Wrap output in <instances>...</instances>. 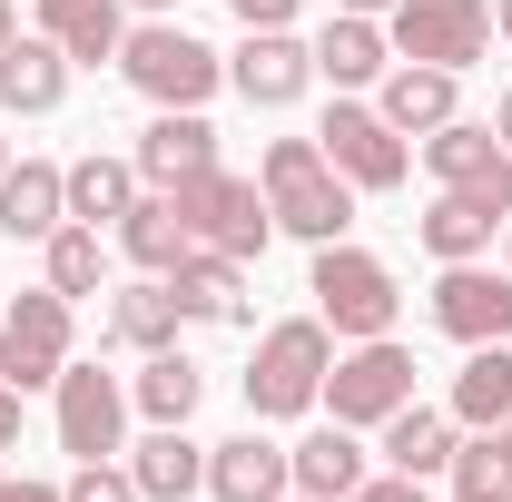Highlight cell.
Wrapping results in <instances>:
<instances>
[{"label": "cell", "instance_id": "cell-16", "mask_svg": "<svg viewBox=\"0 0 512 502\" xmlns=\"http://www.w3.org/2000/svg\"><path fill=\"white\" fill-rule=\"evenodd\" d=\"M207 493H217V502H286V493H296V473H286V443H266V434H227V443H207Z\"/></svg>", "mask_w": 512, "mask_h": 502}, {"label": "cell", "instance_id": "cell-14", "mask_svg": "<svg viewBox=\"0 0 512 502\" xmlns=\"http://www.w3.org/2000/svg\"><path fill=\"white\" fill-rule=\"evenodd\" d=\"M128 158H138V188H188L197 168H217V128H207V109H158Z\"/></svg>", "mask_w": 512, "mask_h": 502}, {"label": "cell", "instance_id": "cell-12", "mask_svg": "<svg viewBox=\"0 0 512 502\" xmlns=\"http://www.w3.org/2000/svg\"><path fill=\"white\" fill-rule=\"evenodd\" d=\"M0 335H10V375L0 384H20V394H40V384H60L69 365V296L60 286H30V296H10V315H0Z\"/></svg>", "mask_w": 512, "mask_h": 502}, {"label": "cell", "instance_id": "cell-21", "mask_svg": "<svg viewBox=\"0 0 512 502\" xmlns=\"http://www.w3.org/2000/svg\"><path fill=\"white\" fill-rule=\"evenodd\" d=\"M316 79H335V89H375L384 69H394V40H384V20H355V10H335L316 40Z\"/></svg>", "mask_w": 512, "mask_h": 502}, {"label": "cell", "instance_id": "cell-33", "mask_svg": "<svg viewBox=\"0 0 512 502\" xmlns=\"http://www.w3.org/2000/svg\"><path fill=\"white\" fill-rule=\"evenodd\" d=\"M345 502H424V483H414V473H365Z\"/></svg>", "mask_w": 512, "mask_h": 502}, {"label": "cell", "instance_id": "cell-22", "mask_svg": "<svg viewBox=\"0 0 512 502\" xmlns=\"http://www.w3.org/2000/svg\"><path fill=\"white\" fill-rule=\"evenodd\" d=\"M40 30L69 50V69H99L128 50V0H40Z\"/></svg>", "mask_w": 512, "mask_h": 502}, {"label": "cell", "instance_id": "cell-1", "mask_svg": "<svg viewBox=\"0 0 512 502\" xmlns=\"http://www.w3.org/2000/svg\"><path fill=\"white\" fill-rule=\"evenodd\" d=\"M256 188H266V207H276V227L306 237V247H335V237L355 227V188L325 168L316 138H276L266 168H256Z\"/></svg>", "mask_w": 512, "mask_h": 502}, {"label": "cell", "instance_id": "cell-28", "mask_svg": "<svg viewBox=\"0 0 512 502\" xmlns=\"http://www.w3.org/2000/svg\"><path fill=\"white\" fill-rule=\"evenodd\" d=\"M453 424H473V434H493L512 424V345H463V375H453Z\"/></svg>", "mask_w": 512, "mask_h": 502}, {"label": "cell", "instance_id": "cell-44", "mask_svg": "<svg viewBox=\"0 0 512 502\" xmlns=\"http://www.w3.org/2000/svg\"><path fill=\"white\" fill-rule=\"evenodd\" d=\"M0 375H10V335H0Z\"/></svg>", "mask_w": 512, "mask_h": 502}, {"label": "cell", "instance_id": "cell-3", "mask_svg": "<svg viewBox=\"0 0 512 502\" xmlns=\"http://www.w3.org/2000/svg\"><path fill=\"white\" fill-rule=\"evenodd\" d=\"M119 79L148 109H207V99L227 89V60H217L197 30H178V20H138L128 50H119Z\"/></svg>", "mask_w": 512, "mask_h": 502}, {"label": "cell", "instance_id": "cell-4", "mask_svg": "<svg viewBox=\"0 0 512 502\" xmlns=\"http://www.w3.org/2000/svg\"><path fill=\"white\" fill-rule=\"evenodd\" d=\"M306 296H316V315L345 335V345H365V335H394V266L384 256H365V247H316V276H306Z\"/></svg>", "mask_w": 512, "mask_h": 502}, {"label": "cell", "instance_id": "cell-24", "mask_svg": "<svg viewBox=\"0 0 512 502\" xmlns=\"http://www.w3.org/2000/svg\"><path fill=\"white\" fill-rule=\"evenodd\" d=\"M178 286L168 276H138V286H119V306L99 315V345H138V355H158V345H178Z\"/></svg>", "mask_w": 512, "mask_h": 502}, {"label": "cell", "instance_id": "cell-40", "mask_svg": "<svg viewBox=\"0 0 512 502\" xmlns=\"http://www.w3.org/2000/svg\"><path fill=\"white\" fill-rule=\"evenodd\" d=\"M493 453H503V483H512V424H493Z\"/></svg>", "mask_w": 512, "mask_h": 502}, {"label": "cell", "instance_id": "cell-15", "mask_svg": "<svg viewBox=\"0 0 512 502\" xmlns=\"http://www.w3.org/2000/svg\"><path fill=\"white\" fill-rule=\"evenodd\" d=\"M168 286H178V315H188V325H256L247 266H237V256H217V247H188L178 266H168Z\"/></svg>", "mask_w": 512, "mask_h": 502}, {"label": "cell", "instance_id": "cell-27", "mask_svg": "<svg viewBox=\"0 0 512 502\" xmlns=\"http://www.w3.org/2000/svg\"><path fill=\"white\" fill-rule=\"evenodd\" d=\"M119 247H128V266H138V276H168L197 237H188V217H178V197H168V188H138V207L119 217Z\"/></svg>", "mask_w": 512, "mask_h": 502}, {"label": "cell", "instance_id": "cell-11", "mask_svg": "<svg viewBox=\"0 0 512 502\" xmlns=\"http://www.w3.org/2000/svg\"><path fill=\"white\" fill-rule=\"evenodd\" d=\"M434 325L453 345H512V266H483V256L444 266L434 276Z\"/></svg>", "mask_w": 512, "mask_h": 502}, {"label": "cell", "instance_id": "cell-36", "mask_svg": "<svg viewBox=\"0 0 512 502\" xmlns=\"http://www.w3.org/2000/svg\"><path fill=\"white\" fill-rule=\"evenodd\" d=\"M0 502H60V493H50V483H10V473H0Z\"/></svg>", "mask_w": 512, "mask_h": 502}, {"label": "cell", "instance_id": "cell-8", "mask_svg": "<svg viewBox=\"0 0 512 502\" xmlns=\"http://www.w3.org/2000/svg\"><path fill=\"white\" fill-rule=\"evenodd\" d=\"M316 148H325V168H335L355 197L404 188V168H414L404 128H384V109H365V99H335V109H325V128H316Z\"/></svg>", "mask_w": 512, "mask_h": 502}, {"label": "cell", "instance_id": "cell-38", "mask_svg": "<svg viewBox=\"0 0 512 502\" xmlns=\"http://www.w3.org/2000/svg\"><path fill=\"white\" fill-rule=\"evenodd\" d=\"M493 138H503V148H512V89H503V99H493Z\"/></svg>", "mask_w": 512, "mask_h": 502}, {"label": "cell", "instance_id": "cell-2", "mask_svg": "<svg viewBox=\"0 0 512 502\" xmlns=\"http://www.w3.org/2000/svg\"><path fill=\"white\" fill-rule=\"evenodd\" d=\"M325 365H335V325L325 315H286L256 335V365H247V414L256 424H286V414H316Z\"/></svg>", "mask_w": 512, "mask_h": 502}, {"label": "cell", "instance_id": "cell-29", "mask_svg": "<svg viewBox=\"0 0 512 502\" xmlns=\"http://www.w3.org/2000/svg\"><path fill=\"white\" fill-rule=\"evenodd\" d=\"M128 207H138V158H99V148H89V158L69 168V217H79V227H119Z\"/></svg>", "mask_w": 512, "mask_h": 502}, {"label": "cell", "instance_id": "cell-41", "mask_svg": "<svg viewBox=\"0 0 512 502\" xmlns=\"http://www.w3.org/2000/svg\"><path fill=\"white\" fill-rule=\"evenodd\" d=\"M10 40H20V10H10V0H0V50H10Z\"/></svg>", "mask_w": 512, "mask_h": 502}, {"label": "cell", "instance_id": "cell-6", "mask_svg": "<svg viewBox=\"0 0 512 502\" xmlns=\"http://www.w3.org/2000/svg\"><path fill=\"white\" fill-rule=\"evenodd\" d=\"M384 40L394 60H424V69H463L493 50V0H394L384 10Z\"/></svg>", "mask_w": 512, "mask_h": 502}, {"label": "cell", "instance_id": "cell-31", "mask_svg": "<svg viewBox=\"0 0 512 502\" xmlns=\"http://www.w3.org/2000/svg\"><path fill=\"white\" fill-rule=\"evenodd\" d=\"M40 286H60L69 306L99 296V286H109V247H99V227H79V217L50 227V237H40Z\"/></svg>", "mask_w": 512, "mask_h": 502}, {"label": "cell", "instance_id": "cell-45", "mask_svg": "<svg viewBox=\"0 0 512 502\" xmlns=\"http://www.w3.org/2000/svg\"><path fill=\"white\" fill-rule=\"evenodd\" d=\"M0 168H10V138H0Z\"/></svg>", "mask_w": 512, "mask_h": 502}, {"label": "cell", "instance_id": "cell-10", "mask_svg": "<svg viewBox=\"0 0 512 502\" xmlns=\"http://www.w3.org/2000/svg\"><path fill=\"white\" fill-rule=\"evenodd\" d=\"M424 168H434L444 188L483 197L493 217H512V148H503L483 119H444V128H424Z\"/></svg>", "mask_w": 512, "mask_h": 502}, {"label": "cell", "instance_id": "cell-37", "mask_svg": "<svg viewBox=\"0 0 512 502\" xmlns=\"http://www.w3.org/2000/svg\"><path fill=\"white\" fill-rule=\"evenodd\" d=\"M453 502H512V483H453Z\"/></svg>", "mask_w": 512, "mask_h": 502}, {"label": "cell", "instance_id": "cell-18", "mask_svg": "<svg viewBox=\"0 0 512 502\" xmlns=\"http://www.w3.org/2000/svg\"><path fill=\"white\" fill-rule=\"evenodd\" d=\"M128 483H138L148 502L207 493V443H188V424H148V434L128 443Z\"/></svg>", "mask_w": 512, "mask_h": 502}, {"label": "cell", "instance_id": "cell-20", "mask_svg": "<svg viewBox=\"0 0 512 502\" xmlns=\"http://www.w3.org/2000/svg\"><path fill=\"white\" fill-rule=\"evenodd\" d=\"M453 69H424V60H394L375 79V109H384V128H404V138H424V128H444V119H463L453 109Z\"/></svg>", "mask_w": 512, "mask_h": 502}, {"label": "cell", "instance_id": "cell-32", "mask_svg": "<svg viewBox=\"0 0 512 502\" xmlns=\"http://www.w3.org/2000/svg\"><path fill=\"white\" fill-rule=\"evenodd\" d=\"M60 502H148L138 483H128V463H79L60 483Z\"/></svg>", "mask_w": 512, "mask_h": 502}, {"label": "cell", "instance_id": "cell-46", "mask_svg": "<svg viewBox=\"0 0 512 502\" xmlns=\"http://www.w3.org/2000/svg\"><path fill=\"white\" fill-rule=\"evenodd\" d=\"M286 502H306V493H286Z\"/></svg>", "mask_w": 512, "mask_h": 502}, {"label": "cell", "instance_id": "cell-34", "mask_svg": "<svg viewBox=\"0 0 512 502\" xmlns=\"http://www.w3.org/2000/svg\"><path fill=\"white\" fill-rule=\"evenodd\" d=\"M227 10H237L247 30H286V20H296V0H227Z\"/></svg>", "mask_w": 512, "mask_h": 502}, {"label": "cell", "instance_id": "cell-35", "mask_svg": "<svg viewBox=\"0 0 512 502\" xmlns=\"http://www.w3.org/2000/svg\"><path fill=\"white\" fill-rule=\"evenodd\" d=\"M20 443V384H0V453Z\"/></svg>", "mask_w": 512, "mask_h": 502}, {"label": "cell", "instance_id": "cell-25", "mask_svg": "<svg viewBox=\"0 0 512 502\" xmlns=\"http://www.w3.org/2000/svg\"><path fill=\"white\" fill-rule=\"evenodd\" d=\"M453 443H463V424H453V414H434V404H404V414H384V473H414V483H434V473H453Z\"/></svg>", "mask_w": 512, "mask_h": 502}, {"label": "cell", "instance_id": "cell-19", "mask_svg": "<svg viewBox=\"0 0 512 502\" xmlns=\"http://www.w3.org/2000/svg\"><path fill=\"white\" fill-rule=\"evenodd\" d=\"M50 227H69V168H50V158H20V168H0V237H50Z\"/></svg>", "mask_w": 512, "mask_h": 502}, {"label": "cell", "instance_id": "cell-7", "mask_svg": "<svg viewBox=\"0 0 512 502\" xmlns=\"http://www.w3.org/2000/svg\"><path fill=\"white\" fill-rule=\"evenodd\" d=\"M335 424H384V414H404L414 404V355L394 345V335H365V345H345L335 365H325V394H316Z\"/></svg>", "mask_w": 512, "mask_h": 502}, {"label": "cell", "instance_id": "cell-23", "mask_svg": "<svg viewBox=\"0 0 512 502\" xmlns=\"http://www.w3.org/2000/svg\"><path fill=\"white\" fill-rule=\"evenodd\" d=\"M286 473H296L306 502H345L355 483H365V443H355V424H316L306 443H286Z\"/></svg>", "mask_w": 512, "mask_h": 502}, {"label": "cell", "instance_id": "cell-42", "mask_svg": "<svg viewBox=\"0 0 512 502\" xmlns=\"http://www.w3.org/2000/svg\"><path fill=\"white\" fill-rule=\"evenodd\" d=\"M128 10H148V20H168V10H178V0H128Z\"/></svg>", "mask_w": 512, "mask_h": 502}, {"label": "cell", "instance_id": "cell-5", "mask_svg": "<svg viewBox=\"0 0 512 502\" xmlns=\"http://www.w3.org/2000/svg\"><path fill=\"white\" fill-rule=\"evenodd\" d=\"M178 197V217H188V237L197 247H217V256H266V237H276V207H266V188L256 178H237V168H197L188 188H168Z\"/></svg>", "mask_w": 512, "mask_h": 502}, {"label": "cell", "instance_id": "cell-9", "mask_svg": "<svg viewBox=\"0 0 512 502\" xmlns=\"http://www.w3.org/2000/svg\"><path fill=\"white\" fill-rule=\"evenodd\" d=\"M60 453H79V463H119L128 453V384L99 375V365H60Z\"/></svg>", "mask_w": 512, "mask_h": 502}, {"label": "cell", "instance_id": "cell-13", "mask_svg": "<svg viewBox=\"0 0 512 502\" xmlns=\"http://www.w3.org/2000/svg\"><path fill=\"white\" fill-rule=\"evenodd\" d=\"M227 89H237L247 109H296V99L316 89V50H306L296 30H247V50L227 60Z\"/></svg>", "mask_w": 512, "mask_h": 502}, {"label": "cell", "instance_id": "cell-30", "mask_svg": "<svg viewBox=\"0 0 512 502\" xmlns=\"http://www.w3.org/2000/svg\"><path fill=\"white\" fill-rule=\"evenodd\" d=\"M197 394H207V375H197L178 345H158V355L128 375V404H138L148 424H188V414H197Z\"/></svg>", "mask_w": 512, "mask_h": 502}, {"label": "cell", "instance_id": "cell-17", "mask_svg": "<svg viewBox=\"0 0 512 502\" xmlns=\"http://www.w3.org/2000/svg\"><path fill=\"white\" fill-rule=\"evenodd\" d=\"M69 99V50L50 30H20L10 50H0V109H20V119H50Z\"/></svg>", "mask_w": 512, "mask_h": 502}, {"label": "cell", "instance_id": "cell-39", "mask_svg": "<svg viewBox=\"0 0 512 502\" xmlns=\"http://www.w3.org/2000/svg\"><path fill=\"white\" fill-rule=\"evenodd\" d=\"M335 10H355V20H384V10H394V0H335Z\"/></svg>", "mask_w": 512, "mask_h": 502}, {"label": "cell", "instance_id": "cell-43", "mask_svg": "<svg viewBox=\"0 0 512 502\" xmlns=\"http://www.w3.org/2000/svg\"><path fill=\"white\" fill-rule=\"evenodd\" d=\"M493 30H503V40H512V0H493Z\"/></svg>", "mask_w": 512, "mask_h": 502}, {"label": "cell", "instance_id": "cell-26", "mask_svg": "<svg viewBox=\"0 0 512 502\" xmlns=\"http://www.w3.org/2000/svg\"><path fill=\"white\" fill-rule=\"evenodd\" d=\"M493 227H512V217H493L483 197H463V188H444L424 217H414V237H424V256L434 266H463V256H493Z\"/></svg>", "mask_w": 512, "mask_h": 502}]
</instances>
